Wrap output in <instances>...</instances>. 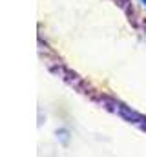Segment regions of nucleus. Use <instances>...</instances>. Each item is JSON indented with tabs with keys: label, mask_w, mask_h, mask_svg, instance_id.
I'll return each instance as SVG.
<instances>
[{
	"label": "nucleus",
	"mask_w": 146,
	"mask_h": 157,
	"mask_svg": "<svg viewBox=\"0 0 146 157\" xmlns=\"http://www.w3.org/2000/svg\"><path fill=\"white\" fill-rule=\"evenodd\" d=\"M141 2H143V4H144V7H146V0H141Z\"/></svg>",
	"instance_id": "nucleus-1"
}]
</instances>
